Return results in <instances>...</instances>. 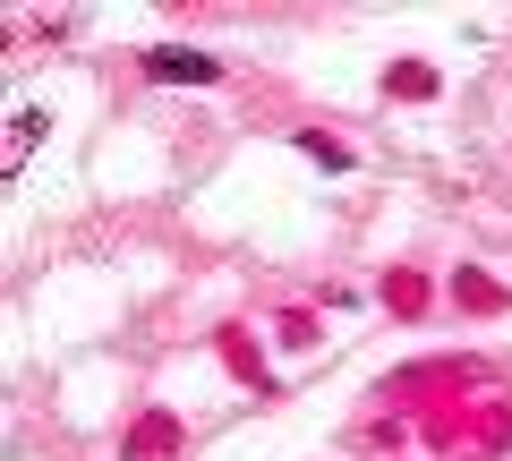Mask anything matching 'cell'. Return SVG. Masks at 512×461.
I'll return each instance as SVG.
<instances>
[{
    "instance_id": "6da1fadb",
    "label": "cell",
    "mask_w": 512,
    "mask_h": 461,
    "mask_svg": "<svg viewBox=\"0 0 512 461\" xmlns=\"http://www.w3.org/2000/svg\"><path fill=\"white\" fill-rule=\"evenodd\" d=\"M146 77H163V86H214V52H146Z\"/></svg>"
}]
</instances>
